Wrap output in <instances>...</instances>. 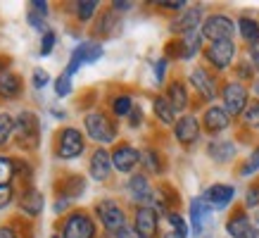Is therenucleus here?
I'll return each mask as SVG.
<instances>
[{"label":"nucleus","mask_w":259,"mask_h":238,"mask_svg":"<svg viewBox=\"0 0 259 238\" xmlns=\"http://www.w3.org/2000/svg\"><path fill=\"white\" fill-rule=\"evenodd\" d=\"M236 33V24L226 15H209L202 22V38L219 43V41H233Z\"/></svg>","instance_id":"nucleus-1"},{"label":"nucleus","mask_w":259,"mask_h":238,"mask_svg":"<svg viewBox=\"0 0 259 238\" xmlns=\"http://www.w3.org/2000/svg\"><path fill=\"white\" fill-rule=\"evenodd\" d=\"M83 124H86L88 136H91L95 143H112L117 138V127H114V122H112L107 114H102V112H91Z\"/></svg>","instance_id":"nucleus-2"},{"label":"nucleus","mask_w":259,"mask_h":238,"mask_svg":"<svg viewBox=\"0 0 259 238\" xmlns=\"http://www.w3.org/2000/svg\"><path fill=\"white\" fill-rule=\"evenodd\" d=\"M221 98H224V110L231 114V117H238L243 114L245 107L250 105L247 100V88L240 84V81H228L224 91H221Z\"/></svg>","instance_id":"nucleus-3"},{"label":"nucleus","mask_w":259,"mask_h":238,"mask_svg":"<svg viewBox=\"0 0 259 238\" xmlns=\"http://www.w3.org/2000/svg\"><path fill=\"white\" fill-rule=\"evenodd\" d=\"M15 129L19 134V145L22 148H36L38 145V136H40V124H38V117L33 112H22L15 122Z\"/></svg>","instance_id":"nucleus-4"},{"label":"nucleus","mask_w":259,"mask_h":238,"mask_svg":"<svg viewBox=\"0 0 259 238\" xmlns=\"http://www.w3.org/2000/svg\"><path fill=\"white\" fill-rule=\"evenodd\" d=\"M95 210H98L102 226L110 233H119L126 226V214L121 210V205H117V200H100Z\"/></svg>","instance_id":"nucleus-5"},{"label":"nucleus","mask_w":259,"mask_h":238,"mask_svg":"<svg viewBox=\"0 0 259 238\" xmlns=\"http://www.w3.org/2000/svg\"><path fill=\"white\" fill-rule=\"evenodd\" d=\"M60 145H57V155L62 160H74L79 157L81 152H83V148H86V143H83V136H81L79 129H62L60 131Z\"/></svg>","instance_id":"nucleus-6"},{"label":"nucleus","mask_w":259,"mask_h":238,"mask_svg":"<svg viewBox=\"0 0 259 238\" xmlns=\"http://www.w3.org/2000/svg\"><path fill=\"white\" fill-rule=\"evenodd\" d=\"M95 236V224L86 212H74L69 219L64 222L62 238H93Z\"/></svg>","instance_id":"nucleus-7"},{"label":"nucleus","mask_w":259,"mask_h":238,"mask_svg":"<svg viewBox=\"0 0 259 238\" xmlns=\"http://www.w3.org/2000/svg\"><path fill=\"white\" fill-rule=\"evenodd\" d=\"M102 57V46L100 43H93V41H88V43H81L69 57V64H67V74H74V71L79 69L81 64H88V62H98Z\"/></svg>","instance_id":"nucleus-8"},{"label":"nucleus","mask_w":259,"mask_h":238,"mask_svg":"<svg viewBox=\"0 0 259 238\" xmlns=\"http://www.w3.org/2000/svg\"><path fill=\"white\" fill-rule=\"evenodd\" d=\"M128 193L141 207H155V203H157V195H155V190L150 186L148 176L143 174H134L128 179Z\"/></svg>","instance_id":"nucleus-9"},{"label":"nucleus","mask_w":259,"mask_h":238,"mask_svg":"<svg viewBox=\"0 0 259 238\" xmlns=\"http://www.w3.org/2000/svg\"><path fill=\"white\" fill-rule=\"evenodd\" d=\"M207 60L217 67V69H226L228 64L233 62V55H236V43L233 41H219V43H212L207 48Z\"/></svg>","instance_id":"nucleus-10"},{"label":"nucleus","mask_w":259,"mask_h":238,"mask_svg":"<svg viewBox=\"0 0 259 238\" xmlns=\"http://www.w3.org/2000/svg\"><path fill=\"white\" fill-rule=\"evenodd\" d=\"M141 152L136 150L134 145H117L114 148V152H112V167L117 169V172H124V174H128V172H134V167L141 162Z\"/></svg>","instance_id":"nucleus-11"},{"label":"nucleus","mask_w":259,"mask_h":238,"mask_svg":"<svg viewBox=\"0 0 259 238\" xmlns=\"http://www.w3.org/2000/svg\"><path fill=\"white\" fill-rule=\"evenodd\" d=\"M226 231L231 238H259L257 226L250 222V217L243 212H236L226 222Z\"/></svg>","instance_id":"nucleus-12"},{"label":"nucleus","mask_w":259,"mask_h":238,"mask_svg":"<svg viewBox=\"0 0 259 238\" xmlns=\"http://www.w3.org/2000/svg\"><path fill=\"white\" fill-rule=\"evenodd\" d=\"M174 134H176L179 143H183V145H190V143H195L197 138H200V124H197L195 117L186 114V117H181L179 122L174 124Z\"/></svg>","instance_id":"nucleus-13"},{"label":"nucleus","mask_w":259,"mask_h":238,"mask_svg":"<svg viewBox=\"0 0 259 238\" xmlns=\"http://www.w3.org/2000/svg\"><path fill=\"white\" fill-rule=\"evenodd\" d=\"M190 81H193V86L197 88V93L202 95L204 100H214L217 98V81L209 76L207 69L195 67V69L190 71Z\"/></svg>","instance_id":"nucleus-14"},{"label":"nucleus","mask_w":259,"mask_h":238,"mask_svg":"<svg viewBox=\"0 0 259 238\" xmlns=\"http://www.w3.org/2000/svg\"><path fill=\"white\" fill-rule=\"evenodd\" d=\"M143 238H152L157 233V212L152 207H138L136 210V226Z\"/></svg>","instance_id":"nucleus-15"},{"label":"nucleus","mask_w":259,"mask_h":238,"mask_svg":"<svg viewBox=\"0 0 259 238\" xmlns=\"http://www.w3.org/2000/svg\"><path fill=\"white\" fill-rule=\"evenodd\" d=\"M233 195H236V188L228 186V183H214V186L204 190V200L212 207H217V210H224L233 200Z\"/></svg>","instance_id":"nucleus-16"},{"label":"nucleus","mask_w":259,"mask_h":238,"mask_svg":"<svg viewBox=\"0 0 259 238\" xmlns=\"http://www.w3.org/2000/svg\"><path fill=\"white\" fill-rule=\"evenodd\" d=\"M112 172V155L105 148H98L91 157V176L95 181H107Z\"/></svg>","instance_id":"nucleus-17"},{"label":"nucleus","mask_w":259,"mask_h":238,"mask_svg":"<svg viewBox=\"0 0 259 238\" xmlns=\"http://www.w3.org/2000/svg\"><path fill=\"white\" fill-rule=\"evenodd\" d=\"M202 119H204V129L209 134H219V131L228 129V124H231V114L224 107H217V105H212L209 110L204 112Z\"/></svg>","instance_id":"nucleus-18"},{"label":"nucleus","mask_w":259,"mask_h":238,"mask_svg":"<svg viewBox=\"0 0 259 238\" xmlns=\"http://www.w3.org/2000/svg\"><path fill=\"white\" fill-rule=\"evenodd\" d=\"M209 210H212V205L202 198H195L193 203H190V224H193V233L195 236H200L204 229V222L209 219Z\"/></svg>","instance_id":"nucleus-19"},{"label":"nucleus","mask_w":259,"mask_h":238,"mask_svg":"<svg viewBox=\"0 0 259 238\" xmlns=\"http://www.w3.org/2000/svg\"><path fill=\"white\" fill-rule=\"evenodd\" d=\"M200 19H202V10L200 8H193V10H186L183 15L171 24V31L174 33H181V36H186L190 31H197V26H200Z\"/></svg>","instance_id":"nucleus-20"},{"label":"nucleus","mask_w":259,"mask_h":238,"mask_svg":"<svg viewBox=\"0 0 259 238\" xmlns=\"http://www.w3.org/2000/svg\"><path fill=\"white\" fill-rule=\"evenodd\" d=\"M19 207H22V212L29 214V217H36V214H40V210H43V195H40V190L26 188L22 193Z\"/></svg>","instance_id":"nucleus-21"},{"label":"nucleus","mask_w":259,"mask_h":238,"mask_svg":"<svg viewBox=\"0 0 259 238\" xmlns=\"http://www.w3.org/2000/svg\"><path fill=\"white\" fill-rule=\"evenodd\" d=\"M207 152H209V157L217 160V162H228V160H233L236 155V145L231 141H224V138H217L207 145Z\"/></svg>","instance_id":"nucleus-22"},{"label":"nucleus","mask_w":259,"mask_h":238,"mask_svg":"<svg viewBox=\"0 0 259 238\" xmlns=\"http://www.w3.org/2000/svg\"><path fill=\"white\" fill-rule=\"evenodd\" d=\"M238 31L243 36V41L247 46H259V22L252 17H240L238 19Z\"/></svg>","instance_id":"nucleus-23"},{"label":"nucleus","mask_w":259,"mask_h":238,"mask_svg":"<svg viewBox=\"0 0 259 238\" xmlns=\"http://www.w3.org/2000/svg\"><path fill=\"white\" fill-rule=\"evenodd\" d=\"M152 107H155V114L162 124H174V119H176V110H174V105L169 103V98L166 95H157L155 100H152Z\"/></svg>","instance_id":"nucleus-24"},{"label":"nucleus","mask_w":259,"mask_h":238,"mask_svg":"<svg viewBox=\"0 0 259 238\" xmlns=\"http://www.w3.org/2000/svg\"><path fill=\"white\" fill-rule=\"evenodd\" d=\"M83 188H86V181L79 174H69L62 183H57V190L62 193V198H76L79 193H83Z\"/></svg>","instance_id":"nucleus-25"},{"label":"nucleus","mask_w":259,"mask_h":238,"mask_svg":"<svg viewBox=\"0 0 259 238\" xmlns=\"http://www.w3.org/2000/svg\"><path fill=\"white\" fill-rule=\"evenodd\" d=\"M166 98H169V103L174 105V110H186L188 107V93H186V86L181 84V81H174L169 91H166Z\"/></svg>","instance_id":"nucleus-26"},{"label":"nucleus","mask_w":259,"mask_h":238,"mask_svg":"<svg viewBox=\"0 0 259 238\" xmlns=\"http://www.w3.org/2000/svg\"><path fill=\"white\" fill-rule=\"evenodd\" d=\"M19 76L17 74H0V95L3 98H17L19 95Z\"/></svg>","instance_id":"nucleus-27"},{"label":"nucleus","mask_w":259,"mask_h":238,"mask_svg":"<svg viewBox=\"0 0 259 238\" xmlns=\"http://www.w3.org/2000/svg\"><path fill=\"white\" fill-rule=\"evenodd\" d=\"M243 122H245V127L259 129V100H250V105L243 112Z\"/></svg>","instance_id":"nucleus-28"},{"label":"nucleus","mask_w":259,"mask_h":238,"mask_svg":"<svg viewBox=\"0 0 259 238\" xmlns=\"http://www.w3.org/2000/svg\"><path fill=\"white\" fill-rule=\"evenodd\" d=\"M112 110H114L117 117H126V114H131V110H134V100L128 95H117L112 100Z\"/></svg>","instance_id":"nucleus-29"},{"label":"nucleus","mask_w":259,"mask_h":238,"mask_svg":"<svg viewBox=\"0 0 259 238\" xmlns=\"http://www.w3.org/2000/svg\"><path fill=\"white\" fill-rule=\"evenodd\" d=\"M12 131H15V119L8 112H0V145H5L10 141Z\"/></svg>","instance_id":"nucleus-30"},{"label":"nucleus","mask_w":259,"mask_h":238,"mask_svg":"<svg viewBox=\"0 0 259 238\" xmlns=\"http://www.w3.org/2000/svg\"><path fill=\"white\" fill-rule=\"evenodd\" d=\"M114 29H117V19H114V12H105V15L100 17V24L95 26V31L100 33V36H110V33H114Z\"/></svg>","instance_id":"nucleus-31"},{"label":"nucleus","mask_w":259,"mask_h":238,"mask_svg":"<svg viewBox=\"0 0 259 238\" xmlns=\"http://www.w3.org/2000/svg\"><path fill=\"white\" fill-rule=\"evenodd\" d=\"M15 176V162L10 157H0V186H10Z\"/></svg>","instance_id":"nucleus-32"},{"label":"nucleus","mask_w":259,"mask_h":238,"mask_svg":"<svg viewBox=\"0 0 259 238\" xmlns=\"http://www.w3.org/2000/svg\"><path fill=\"white\" fill-rule=\"evenodd\" d=\"M98 10V3L95 0H83V3H76V17H79L81 22H88L93 12Z\"/></svg>","instance_id":"nucleus-33"},{"label":"nucleus","mask_w":259,"mask_h":238,"mask_svg":"<svg viewBox=\"0 0 259 238\" xmlns=\"http://www.w3.org/2000/svg\"><path fill=\"white\" fill-rule=\"evenodd\" d=\"M55 93L60 95V98H64V95L71 93V76L64 71V74H60L55 79Z\"/></svg>","instance_id":"nucleus-34"},{"label":"nucleus","mask_w":259,"mask_h":238,"mask_svg":"<svg viewBox=\"0 0 259 238\" xmlns=\"http://www.w3.org/2000/svg\"><path fill=\"white\" fill-rule=\"evenodd\" d=\"M257 169H259V145L254 148V150H252V155L247 157V162L243 165V169H240V174H243V176H250V174H254Z\"/></svg>","instance_id":"nucleus-35"},{"label":"nucleus","mask_w":259,"mask_h":238,"mask_svg":"<svg viewBox=\"0 0 259 238\" xmlns=\"http://www.w3.org/2000/svg\"><path fill=\"white\" fill-rule=\"evenodd\" d=\"M143 162L148 165L150 172H162V165H159V155L155 150H145L143 152Z\"/></svg>","instance_id":"nucleus-36"},{"label":"nucleus","mask_w":259,"mask_h":238,"mask_svg":"<svg viewBox=\"0 0 259 238\" xmlns=\"http://www.w3.org/2000/svg\"><path fill=\"white\" fill-rule=\"evenodd\" d=\"M166 219H169V224L174 226V231H181V233L188 236V226H186V222H183L176 212H166Z\"/></svg>","instance_id":"nucleus-37"},{"label":"nucleus","mask_w":259,"mask_h":238,"mask_svg":"<svg viewBox=\"0 0 259 238\" xmlns=\"http://www.w3.org/2000/svg\"><path fill=\"white\" fill-rule=\"evenodd\" d=\"M55 46V31H46L43 33V46H40V55H50Z\"/></svg>","instance_id":"nucleus-38"},{"label":"nucleus","mask_w":259,"mask_h":238,"mask_svg":"<svg viewBox=\"0 0 259 238\" xmlns=\"http://www.w3.org/2000/svg\"><path fill=\"white\" fill-rule=\"evenodd\" d=\"M245 205L247 207H257L259 205V181L254 186L247 188V195H245Z\"/></svg>","instance_id":"nucleus-39"},{"label":"nucleus","mask_w":259,"mask_h":238,"mask_svg":"<svg viewBox=\"0 0 259 238\" xmlns=\"http://www.w3.org/2000/svg\"><path fill=\"white\" fill-rule=\"evenodd\" d=\"M26 19H29V24H31L33 29H40V31H50V29H48L46 26V19H43V15H36V12H29V15H26Z\"/></svg>","instance_id":"nucleus-40"},{"label":"nucleus","mask_w":259,"mask_h":238,"mask_svg":"<svg viewBox=\"0 0 259 238\" xmlns=\"http://www.w3.org/2000/svg\"><path fill=\"white\" fill-rule=\"evenodd\" d=\"M48 81H50V76H48L46 69H33V86H36V88H46Z\"/></svg>","instance_id":"nucleus-41"},{"label":"nucleus","mask_w":259,"mask_h":238,"mask_svg":"<svg viewBox=\"0 0 259 238\" xmlns=\"http://www.w3.org/2000/svg\"><path fill=\"white\" fill-rule=\"evenodd\" d=\"M12 203V188L10 186H0V210Z\"/></svg>","instance_id":"nucleus-42"},{"label":"nucleus","mask_w":259,"mask_h":238,"mask_svg":"<svg viewBox=\"0 0 259 238\" xmlns=\"http://www.w3.org/2000/svg\"><path fill=\"white\" fill-rule=\"evenodd\" d=\"M252 71H254L252 62H240V64H238V76H240V79H250Z\"/></svg>","instance_id":"nucleus-43"},{"label":"nucleus","mask_w":259,"mask_h":238,"mask_svg":"<svg viewBox=\"0 0 259 238\" xmlns=\"http://www.w3.org/2000/svg\"><path fill=\"white\" fill-rule=\"evenodd\" d=\"M159 5L164 10H183L188 3H186V0H164V3H159Z\"/></svg>","instance_id":"nucleus-44"},{"label":"nucleus","mask_w":259,"mask_h":238,"mask_svg":"<svg viewBox=\"0 0 259 238\" xmlns=\"http://www.w3.org/2000/svg\"><path fill=\"white\" fill-rule=\"evenodd\" d=\"M114 238H143V236L136 229H131V226H124L119 233H114Z\"/></svg>","instance_id":"nucleus-45"},{"label":"nucleus","mask_w":259,"mask_h":238,"mask_svg":"<svg viewBox=\"0 0 259 238\" xmlns=\"http://www.w3.org/2000/svg\"><path fill=\"white\" fill-rule=\"evenodd\" d=\"M131 5H134V3H128V0H114V3H112V10H114V12H126V10H131Z\"/></svg>","instance_id":"nucleus-46"},{"label":"nucleus","mask_w":259,"mask_h":238,"mask_svg":"<svg viewBox=\"0 0 259 238\" xmlns=\"http://www.w3.org/2000/svg\"><path fill=\"white\" fill-rule=\"evenodd\" d=\"M128 117H131V127H141V122H143V112L138 110V107H134Z\"/></svg>","instance_id":"nucleus-47"},{"label":"nucleus","mask_w":259,"mask_h":238,"mask_svg":"<svg viewBox=\"0 0 259 238\" xmlns=\"http://www.w3.org/2000/svg\"><path fill=\"white\" fill-rule=\"evenodd\" d=\"M164 69H166V60L162 57L157 64H155V74H157V81L162 84V79H164Z\"/></svg>","instance_id":"nucleus-48"},{"label":"nucleus","mask_w":259,"mask_h":238,"mask_svg":"<svg viewBox=\"0 0 259 238\" xmlns=\"http://www.w3.org/2000/svg\"><path fill=\"white\" fill-rule=\"evenodd\" d=\"M250 60H252V67L259 71V46H252L250 48Z\"/></svg>","instance_id":"nucleus-49"},{"label":"nucleus","mask_w":259,"mask_h":238,"mask_svg":"<svg viewBox=\"0 0 259 238\" xmlns=\"http://www.w3.org/2000/svg\"><path fill=\"white\" fill-rule=\"evenodd\" d=\"M31 5H33V10H36V12H40V15H48V3H46V0H33Z\"/></svg>","instance_id":"nucleus-50"},{"label":"nucleus","mask_w":259,"mask_h":238,"mask_svg":"<svg viewBox=\"0 0 259 238\" xmlns=\"http://www.w3.org/2000/svg\"><path fill=\"white\" fill-rule=\"evenodd\" d=\"M0 238H17V233L12 229H8V226H3L0 229Z\"/></svg>","instance_id":"nucleus-51"},{"label":"nucleus","mask_w":259,"mask_h":238,"mask_svg":"<svg viewBox=\"0 0 259 238\" xmlns=\"http://www.w3.org/2000/svg\"><path fill=\"white\" fill-rule=\"evenodd\" d=\"M164 238H186V233H181V231H169V233H164Z\"/></svg>","instance_id":"nucleus-52"},{"label":"nucleus","mask_w":259,"mask_h":238,"mask_svg":"<svg viewBox=\"0 0 259 238\" xmlns=\"http://www.w3.org/2000/svg\"><path fill=\"white\" fill-rule=\"evenodd\" d=\"M254 93L259 95V79H257V84H254Z\"/></svg>","instance_id":"nucleus-53"},{"label":"nucleus","mask_w":259,"mask_h":238,"mask_svg":"<svg viewBox=\"0 0 259 238\" xmlns=\"http://www.w3.org/2000/svg\"><path fill=\"white\" fill-rule=\"evenodd\" d=\"M254 219H257V224H259V212H257V214H254Z\"/></svg>","instance_id":"nucleus-54"},{"label":"nucleus","mask_w":259,"mask_h":238,"mask_svg":"<svg viewBox=\"0 0 259 238\" xmlns=\"http://www.w3.org/2000/svg\"><path fill=\"white\" fill-rule=\"evenodd\" d=\"M53 238H62V236H53Z\"/></svg>","instance_id":"nucleus-55"}]
</instances>
